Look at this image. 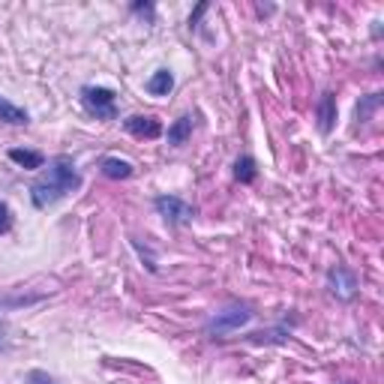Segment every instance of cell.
I'll return each mask as SVG.
<instances>
[{
    "label": "cell",
    "mask_w": 384,
    "mask_h": 384,
    "mask_svg": "<svg viewBox=\"0 0 384 384\" xmlns=\"http://www.w3.org/2000/svg\"><path fill=\"white\" fill-rule=\"evenodd\" d=\"M81 190V175L76 172V165L69 156H54V160L48 162V175L36 180L33 187H31V202L33 207H51V204H58L61 198L66 195H73Z\"/></svg>",
    "instance_id": "6da1fadb"
},
{
    "label": "cell",
    "mask_w": 384,
    "mask_h": 384,
    "mask_svg": "<svg viewBox=\"0 0 384 384\" xmlns=\"http://www.w3.org/2000/svg\"><path fill=\"white\" fill-rule=\"evenodd\" d=\"M252 306H247V303H229V306H222L217 316H213L210 321H207V327L204 331L213 336V339H219V336H229V333H234V331H240V327H247L249 321H252Z\"/></svg>",
    "instance_id": "7a4b0ae2"
},
{
    "label": "cell",
    "mask_w": 384,
    "mask_h": 384,
    "mask_svg": "<svg viewBox=\"0 0 384 384\" xmlns=\"http://www.w3.org/2000/svg\"><path fill=\"white\" fill-rule=\"evenodd\" d=\"M81 103L84 108L90 111V115L96 118H103V120H115L118 118V96L111 88H96V84H88V88H81Z\"/></svg>",
    "instance_id": "3957f363"
},
{
    "label": "cell",
    "mask_w": 384,
    "mask_h": 384,
    "mask_svg": "<svg viewBox=\"0 0 384 384\" xmlns=\"http://www.w3.org/2000/svg\"><path fill=\"white\" fill-rule=\"evenodd\" d=\"M153 207L165 219V225H172V229H180V225L192 222V217H195V207L190 202H183V198H177V195H156Z\"/></svg>",
    "instance_id": "277c9868"
},
{
    "label": "cell",
    "mask_w": 384,
    "mask_h": 384,
    "mask_svg": "<svg viewBox=\"0 0 384 384\" xmlns=\"http://www.w3.org/2000/svg\"><path fill=\"white\" fill-rule=\"evenodd\" d=\"M327 289H331V294L339 297V301H351V297L358 294L360 282H358L354 270H348L346 264H336L331 274H327Z\"/></svg>",
    "instance_id": "5b68a950"
},
{
    "label": "cell",
    "mask_w": 384,
    "mask_h": 384,
    "mask_svg": "<svg viewBox=\"0 0 384 384\" xmlns=\"http://www.w3.org/2000/svg\"><path fill=\"white\" fill-rule=\"evenodd\" d=\"M123 130L135 135V138H160L162 135V123L153 115H133L123 120Z\"/></svg>",
    "instance_id": "8992f818"
},
{
    "label": "cell",
    "mask_w": 384,
    "mask_h": 384,
    "mask_svg": "<svg viewBox=\"0 0 384 384\" xmlns=\"http://www.w3.org/2000/svg\"><path fill=\"white\" fill-rule=\"evenodd\" d=\"M316 120H318V133L321 135H331L333 123H336V96L331 90L321 93L318 105H316Z\"/></svg>",
    "instance_id": "52a82bcc"
},
{
    "label": "cell",
    "mask_w": 384,
    "mask_h": 384,
    "mask_svg": "<svg viewBox=\"0 0 384 384\" xmlns=\"http://www.w3.org/2000/svg\"><path fill=\"white\" fill-rule=\"evenodd\" d=\"M99 172H103V177H108V180H130L135 168H133V162L120 160V156H105V160L99 162Z\"/></svg>",
    "instance_id": "ba28073f"
},
{
    "label": "cell",
    "mask_w": 384,
    "mask_h": 384,
    "mask_svg": "<svg viewBox=\"0 0 384 384\" xmlns=\"http://www.w3.org/2000/svg\"><path fill=\"white\" fill-rule=\"evenodd\" d=\"M145 90H147L150 96H168V93L175 90V76H172V69H156V73L147 78Z\"/></svg>",
    "instance_id": "9c48e42d"
},
{
    "label": "cell",
    "mask_w": 384,
    "mask_h": 384,
    "mask_svg": "<svg viewBox=\"0 0 384 384\" xmlns=\"http://www.w3.org/2000/svg\"><path fill=\"white\" fill-rule=\"evenodd\" d=\"M190 135H192V118L190 115L177 118L172 126H168V133H165V138H168V145H172V147H183L190 141Z\"/></svg>",
    "instance_id": "30bf717a"
},
{
    "label": "cell",
    "mask_w": 384,
    "mask_h": 384,
    "mask_svg": "<svg viewBox=\"0 0 384 384\" xmlns=\"http://www.w3.org/2000/svg\"><path fill=\"white\" fill-rule=\"evenodd\" d=\"M9 160L16 165H21V168H27V172H36V168L46 165V156H42L39 150H21V147H12Z\"/></svg>",
    "instance_id": "8fae6325"
},
{
    "label": "cell",
    "mask_w": 384,
    "mask_h": 384,
    "mask_svg": "<svg viewBox=\"0 0 384 384\" xmlns=\"http://www.w3.org/2000/svg\"><path fill=\"white\" fill-rule=\"evenodd\" d=\"M0 120L12 123V126H24L27 120H31V115H27L24 108H19L16 103H9V99L0 96Z\"/></svg>",
    "instance_id": "7c38bea8"
},
{
    "label": "cell",
    "mask_w": 384,
    "mask_h": 384,
    "mask_svg": "<svg viewBox=\"0 0 384 384\" xmlns=\"http://www.w3.org/2000/svg\"><path fill=\"white\" fill-rule=\"evenodd\" d=\"M381 103H384V93H369V96H363L360 103H358V108H354V115H358V123L373 120V115L381 108Z\"/></svg>",
    "instance_id": "4fadbf2b"
},
{
    "label": "cell",
    "mask_w": 384,
    "mask_h": 384,
    "mask_svg": "<svg viewBox=\"0 0 384 384\" xmlns=\"http://www.w3.org/2000/svg\"><path fill=\"white\" fill-rule=\"evenodd\" d=\"M255 177H259V168H255L252 156H237L234 160V180L237 183H252Z\"/></svg>",
    "instance_id": "5bb4252c"
},
{
    "label": "cell",
    "mask_w": 384,
    "mask_h": 384,
    "mask_svg": "<svg viewBox=\"0 0 384 384\" xmlns=\"http://www.w3.org/2000/svg\"><path fill=\"white\" fill-rule=\"evenodd\" d=\"M252 339V343H286V339H289V331H282V327H274V331H261V333H252L249 336Z\"/></svg>",
    "instance_id": "9a60e30c"
},
{
    "label": "cell",
    "mask_w": 384,
    "mask_h": 384,
    "mask_svg": "<svg viewBox=\"0 0 384 384\" xmlns=\"http://www.w3.org/2000/svg\"><path fill=\"white\" fill-rule=\"evenodd\" d=\"M12 229V210L6 202H0V234H6Z\"/></svg>",
    "instance_id": "2e32d148"
},
{
    "label": "cell",
    "mask_w": 384,
    "mask_h": 384,
    "mask_svg": "<svg viewBox=\"0 0 384 384\" xmlns=\"http://www.w3.org/2000/svg\"><path fill=\"white\" fill-rule=\"evenodd\" d=\"M27 384H54V378L48 373H42V369H33V373L27 375Z\"/></svg>",
    "instance_id": "e0dca14e"
},
{
    "label": "cell",
    "mask_w": 384,
    "mask_h": 384,
    "mask_svg": "<svg viewBox=\"0 0 384 384\" xmlns=\"http://www.w3.org/2000/svg\"><path fill=\"white\" fill-rule=\"evenodd\" d=\"M204 12H207V4H202V6H198V9L192 12V16H190V27H195V24H198V19H202Z\"/></svg>",
    "instance_id": "ac0fdd59"
},
{
    "label": "cell",
    "mask_w": 384,
    "mask_h": 384,
    "mask_svg": "<svg viewBox=\"0 0 384 384\" xmlns=\"http://www.w3.org/2000/svg\"><path fill=\"white\" fill-rule=\"evenodd\" d=\"M133 9H135V12H153V6H150V4H135Z\"/></svg>",
    "instance_id": "d6986e66"
},
{
    "label": "cell",
    "mask_w": 384,
    "mask_h": 384,
    "mask_svg": "<svg viewBox=\"0 0 384 384\" xmlns=\"http://www.w3.org/2000/svg\"><path fill=\"white\" fill-rule=\"evenodd\" d=\"M0 346H4V327H0Z\"/></svg>",
    "instance_id": "ffe728a7"
}]
</instances>
